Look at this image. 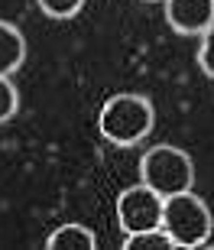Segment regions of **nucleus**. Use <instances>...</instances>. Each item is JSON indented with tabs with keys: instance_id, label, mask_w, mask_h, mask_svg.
<instances>
[{
	"instance_id": "f03ea898",
	"label": "nucleus",
	"mask_w": 214,
	"mask_h": 250,
	"mask_svg": "<svg viewBox=\"0 0 214 250\" xmlns=\"http://www.w3.org/2000/svg\"><path fill=\"white\" fill-rule=\"evenodd\" d=\"M162 228L169 231V237L175 241L178 250L205 247L214 234V214L205 198L188 188V192L166 195V202H162Z\"/></svg>"
},
{
	"instance_id": "423d86ee",
	"label": "nucleus",
	"mask_w": 214,
	"mask_h": 250,
	"mask_svg": "<svg viewBox=\"0 0 214 250\" xmlns=\"http://www.w3.org/2000/svg\"><path fill=\"white\" fill-rule=\"evenodd\" d=\"M97 247V237L88 224L78 221H65L58 224L56 231L46 237V250H94Z\"/></svg>"
},
{
	"instance_id": "0eeeda50",
	"label": "nucleus",
	"mask_w": 214,
	"mask_h": 250,
	"mask_svg": "<svg viewBox=\"0 0 214 250\" xmlns=\"http://www.w3.org/2000/svg\"><path fill=\"white\" fill-rule=\"evenodd\" d=\"M26 59V39L10 20H0V75H13Z\"/></svg>"
},
{
	"instance_id": "1a4fd4ad",
	"label": "nucleus",
	"mask_w": 214,
	"mask_h": 250,
	"mask_svg": "<svg viewBox=\"0 0 214 250\" xmlns=\"http://www.w3.org/2000/svg\"><path fill=\"white\" fill-rule=\"evenodd\" d=\"M17 111H19V91H17V84L10 82L7 75H0V127L13 121Z\"/></svg>"
},
{
	"instance_id": "39448f33",
	"label": "nucleus",
	"mask_w": 214,
	"mask_h": 250,
	"mask_svg": "<svg viewBox=\"0 0 214 250\" xmlns=\"http://www.w3.org/2000/svg\"><path fill=\"white\" fill-rule=\"evenodd\" d=\"M162 10L178 36H201L214 23V0H162Z\"/></svg>"
},
{
	"instance_id": "f257e3e1",
	"label": "nucleus",
	"mask_w": 214,
	"mask_h": 250,
	"mask_svg": "<svg viewBox=\"0 0 214 250\" xmlns=\"http://www.w3.org/2000/svg\"><path fill=\"white\" fill-rule=\"evenodd\" d=\"M153 127H156V107L146 94L133 91L111 94L97 114V130L114 146H133V143L146 140Z\"/></svg>"
},
{
	"instance_id": "20e7f679",
	"label": "nucleus",
	"mask_w": 214,
	"mask_h": 250,
	"mask_svg": "<svg viewBox=\"0 0 214 250\" xmlns=\"http://www.w3.org/2000/svg\"><path fill=\"white\" fill-rule=\"evenodd\" d=\"M162 195L156 188H149L146 182L123 188L117 195V224L123 234H136V231H149L162 224Z\"/></svg>"
},
{
	"instance_id": "9d476101",
	"label": "nucleus",
	"mask_w": 214,
	"mask_h": 250,
	"mask_svg": "<svg viewBox=\"0 0 214 250\" xmlns=\"http://www.w3.org/2000/svg\"><path fill=\"white\" fill-rule=\"evenodd\" d=\"M88 0H36V7L46 13L49 20H72L81 13Z\"/></svg>"
},
{
	"instance_id": "7ed1b4c3",
	"label": "nucleus",
	"mask_w": 214,
	"mask_h": 250,
	"mask_svg": "<svg viewBox=\"0 0 214 250\" xmlns=\"http://www.w3.org/2000/svg\"><path fill=\"white\" fill-rule=\"evenodd\" d=\"M140 182L156 188L162 198L188 192L195 186V163L188 156V149L175 146V143H156L140 159Z\"/></svg>"
},
{
	"instance_id": "f8f14e48",
	"label": "nucleus",
	"mask_w": 214,
	"mask_h": 250,
	"mask_svg": "<svg viewBox=\"0 0 214 250\" xmlns=\"http://www.w3.org/2000/svg\"><path fill=\"white\" fill-rule=\"evenodd\" d=\"M143 3H162V0H143Z\"/></svg>"
},
{
	"instance_id": "6e6552de",
	"label": "nucleus",
	"mask_w": 214,
	"mask_h": 250,
	"mask_svg": "<svg viewBox=\"0 0 214 250\" xmlns=\"http://www.w3.org/2000/svg\"><path fill=\"white\" fill-rule=\"evenodd\" d=\"M123 250H178V247L169 237V231L159 224V228H149V231L127 234L123 237Z\"/></svg>"
},
{
	"instance_id": "9b49d317",
	"label": "nucleus",
	"mask_w": 214,
	"mask_h": 250,
	"mask_svg": "<svg viewBox=\"0 0 214 250\" xmlns=\"http://www.w3.org/2000/svg\"><path fill=\"white\" fill-rule=\"evenodd\" d=\"M198 39H201V42H198V68H201L208 78H214V23Z\"/></svg>"
}]
</instances>
